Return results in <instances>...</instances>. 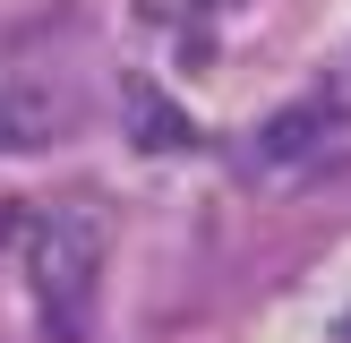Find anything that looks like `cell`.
<instances>
[{
	"mask_svg": "<svg viewBox=\"0 0 351 343\" xmlns=\"http://www.w3.org/2000/svg\"><path fill=\"white\" fill-rule=\"evenodd\" d=\"M103 249H112V223L95 206H51L26 240V266H34V292H43V318H51V343H77V318H86V292L103 274Z\"/></svg>",
	"mask_w": 351,
	"mask_h": 343,
	"instance_id": "obj_1",
	"label": "cell"
},
{
	"mask_svg": "<svg viewBox=\"0 0 351 343\" xmlns=\"http://www.w3.org/2000/svg\"><path fill=\"white\" fill-rule=\"evenodd\" d=\"M326 129H335V112H326V103H283V112L257 129V154H266V163H300Z\"/></svg>",
	"mask_w": 351,
	"mask_h": 343,
	"instance_id": "obj_3",
	"label": "cell"
},
{
	"mask_svg": "<svg viewBox=\"0 0 351 343\" xmlns=\"http://www.w3.org/2000/svg\"><path fill=\"white\" fill-rule=\"evenodd\" d=\"M34 223H43L34 206H0V249H17V240H34Z\"/></svg>",
	"mask_w": 351,
	"mask_h": 343,
	"instance_id": "obj_5",
	"label": "cell"
},
{
	"mask_svg": "<svg viewBox=\"0 0 351 343\" xmlns=\"http://www.w3.org/2000/svg\"><path fill=\"white\" fill-rule=\"evenodd\" d=\"M120 112H129V137H137L146 154H180V146H189V120L171 112L154 86H129V103H120Z\"/></svg>",
	"mask_w": 351,
	"mask_h": 343,
	"instance_id": "obj_4",
	"label": "cell"
},
{
	"mask_svg": "<svg viewBox=\"0 0 351 343\" xmlns=\"http://www.w3.org/2000/svg\"><path fill=\"white\" fill-rule=\"evenodd\" d=\"M137 9H146L154 26H171V17H197V9H215V0H137Z\"/></svg>",
	"mask_w": 351,
	"mask_h": 343,
	"instance_id": "obj_6",
	"label": "cell"
},
{
	"mask_svg": "<svg viewBox=\"0 0 351 343\" xmlns=\"http://www.w3.org/2000/svg\"><path fill=\"white\" fill-rule=\"evenodd\" d=\"M60 95L51 86H34V78H9L0 86V154H43L51 137H60Z\"/></svg>",
	"mask_w": 351,
	"mask_h": 343,
	"instance_id": "obj_2",
	"label": "cell"
}]
</instances>
